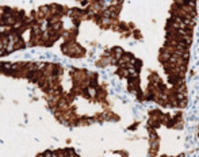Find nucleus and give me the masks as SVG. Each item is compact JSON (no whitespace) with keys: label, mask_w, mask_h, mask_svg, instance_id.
Wrapping results in <instances>:
<instances>
[{"label":"nucleus","mask_w":199,"mask_h":157,"mask_svg":"<svg viewBox=\"0 0 199 157\" xmlns=\"http://www.w3.org/2000/svg\"><path fill=\"white\" fill-rule=\"evenodd\" d=\"M133 35H134L136 38H138V39H140V41H141V39H142V34L140 33V30L134 29V30H133Z\"/></svg>","instance_id":"f257e3e1"},{"label":"nucleus","mask_w":199,"mask_h":157,"mask_svg":"<svg viewBox=\"0 0 199 157\" xmlns=\"http://www.w3.org/2000/svg\"><path fill=\"white\" fill-rule=\"evenodd\" d=\"M137 126H138V123H134V125H131V127H129V129H130V130H134Z\"/></svg>","instance_id":"f03ea898"},{"label":"nucleus","mask_w":199,"mask_h":157,"mask_svg":"<svg viewBox=\"0 0 199 157\" xmlns=\"http://www.w3.org/2000/svg\"><path fill=\"white\" fill-rule=\"evenodd\" d=\"M155 157H156V156H155Z\"/></svg>","instance_id":"7ed1b4c3"}]
</instances>
